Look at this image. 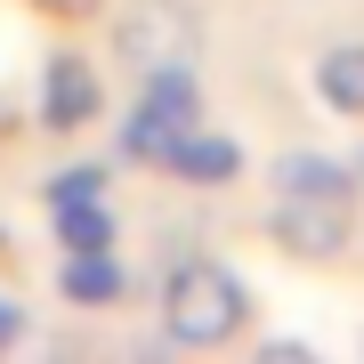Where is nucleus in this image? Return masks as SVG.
<instances>
[{"label": "nucleus", "mask_w": 364, "mask_h": 364, "mask_svg": "<svg viewBox=\"0 0 364 364\" xmlns=\"http://www.w3.org/2000/svg\"><path fill=\"white\" fill-rule=\"evenodd\" d=\"M243 316H251V299L219 259H178L162 275V332L178 348H219V340L243 332Z\"/></svg>", "instance_id": "nucleus-1"}, {"label": "nucleus", "mask_w": 364, "mask_h": 364, "mask_svg": "<svg viewBox=\"0 0 364 364\" xmlns=\"http://www.w3.org/2000/svg\"><path fill=\"white\" fill-rule=\"evenodd\" d=\"M195 114H203V90H195V73H186V65L146 73V97L122 114V154H130V162H162L170 146L195 130Z\"/></svg>", "instance_id": "nucleus-2"}, {"label": "nucleus", "mask_w": 364, "mask_h": 364, "mask_svg": "<svg viewBox=\"0 0 364 364\" xmlns=\"http://www.w3.org/2000/svg\"><path fill=\"white\" fill-rule=\"evenodd\" d=\"M114 49L130 73H162V65H186V49H195V16L178 9V0H130L114 25Z\"/></svg>", "instance_id": "nucleus-3"}, {"label": "nucleus", "mask_w": 364, "mask_h": 364, "mask_svg": "<svg viewBox=\"0 0 364 364\" xmlns=\"http://www.w3.org/2000/svg\"><path fill=\"white\" fill-rule=\"evenodd\" d=\"M267 235L291 251V259H340V251H348V235H356L348 195H275Z\"/></svg>", "instance_id": "nucleus-4"}, {"label": "nucleus", "mask_w": 364, "mask_h": 364, "mask_svg": "<svg viewBox=\"0 0 364 364\" xmlns=\"http://www.w3.org/2000/svg\"><path fill=\"white\" fill-rule=\"evenodd\" d=\"M97 73H90V57H73V49H57L49 65H41V130H90L97 122Z\"/></svg>", "instance_id": "nucleus-5"}, {"label": "nucleus", "mask_w": 364, "mask_h": 364, "mask_svg": "<svg viewBox=\"0 0 364 364\" xmlns=\"http://www.w3.org/2000/svg\"><path fill=\"white\" fill-rule=\"evenodd\" d=\"M170 170H178L186 186H227L235 170H243V154H235V138H210V130H186L178 146L162 154Z\"/></svg>", "instance_id": "nucleus-6"}, {"label": "nucleus", "mask_w": 364, "mask_h": 364, "mask_svg": "<svg viewBox=\"0 0 364 364\" xmlns=\"http://www.w3.org/2000/svg\"><path fill=\"white\" fill-rule=\"evenodd\" d=\"M316 90H324L332 114H364V41H340V49L316 57Z\"/></svg>", "instance_id": "nucleus-7"}, {"label": "nucleus", "mask_w": 364, "mask_h": 364, "mask_svg": "<svg viewBox=\"0 0 364 364\" xmlns=\"http://www.w3.org/2000/svg\"><path fill=\"white\" fill-rule=\"evenodd\" d=\"M122 291H130V267H122V259H105V251H73L65 299H81V308H114Z\"/></svg>", "instance_id": "nucleus-8"}, {"label": "nucleus", "mask_w": 364, "mask_h": 364, "mask_svg": "<svg viewBox=\"0 0 364 364\" xmlns=\"http://www.w3.org/2000/svg\"><path fill=\"white\" fill-rule=\"evenodd\" d=\"M267 178H275V195H348V170L332 154H284Z\"/></svg>", "instance_id": "nucleus-9"}, {"label": "nucleus", "mask_w": 364, "mask_h": 364, "mask_svg": "<svg viewBox=\"0 0 364 364\" xmlns=\"http://www.w3.org/2000/svg\"><path fill=\"white\" fill-rule=\"evenodd\" d=\"M57 243L65 251H105L114 243V219H105L97 203H57Z\"/></svg>", "instance_id": "nucleus-10"}, {"label": "nucleus", "mask_w": 364, "mask_h": 364, "mask_svg": "<svg viewBox=\"0 0 364 364\" xmlns=\"http://www.w3.org/2000/svg\"><path fill=\"white\" fill-rule=\"evenodd\" d=\"M97 186H105V170H97V162L57 170V178H49V210H57V203H97Z\"/></svg>", "instance_id": "nucleus-11"}, {"label": "nucleus", "mask_w": 364, "mask_h": 364, "mask_svg": "<svg viewBox=\"0 0 364 364\" xmlns=\"http://www.w3.org/2000/svg\"><path fill=\"white\" fill-rule=\"evenodd\" d=\"M16 332H25V308H16V299H9V291H0V348H9V340H16Z\"/></svg>", "instance_id": "nucleus-12"}, {"label": "nucleus", "mask_w": 364, "mask_h": 364, "mask_svg": "<svg viewBox=\"0 0 364 364\" xmlns=\"http://www.w3.org/2000/svg\"><path fill=\"white\" fill-rule=\"evenodd\" d=\"M41 9H57V16H81V9H90V0H41Z\"/></svg>", "instance_id": "nucleus-13"}, {"label": "nucleus", "mask_w": 364, "mask_h": 364, "mask_svg": "<svg viewBox=\"0 0 364 364\" xmlns=\"http://www.w3.org/2000/svg\"><path fill=\"white\" fill-rule=\"evenodd\" d=\"M0 122H9V114H0Z\"/></svg>", "instance_id": "nucleus-14"}]
</instances>
